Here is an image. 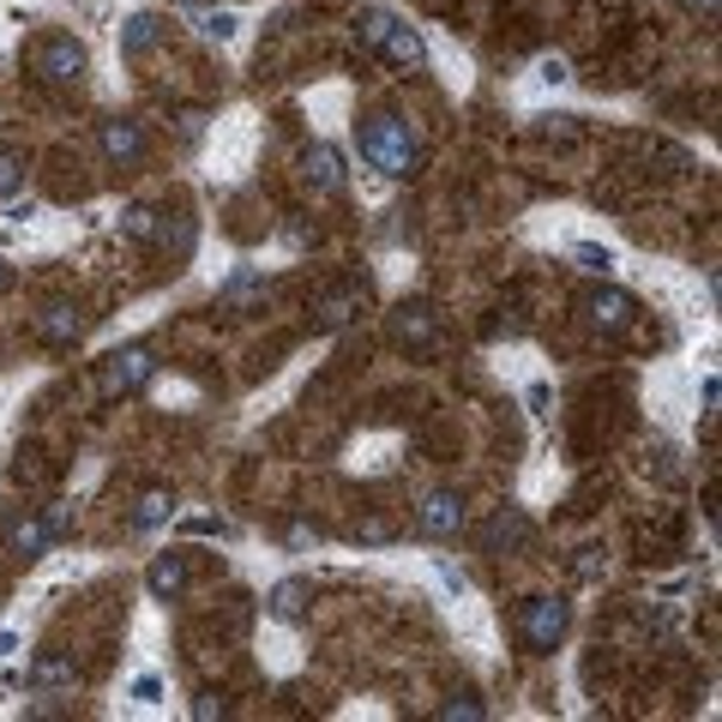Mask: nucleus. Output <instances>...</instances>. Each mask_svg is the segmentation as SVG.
Wrapping results in <instances>:
<instances>
[{
    "mask_svg": "<svg viewBox=\"0 0 722 722\" xmlns=\"http://www.w3.org/2000/svg\"><path fill=\"white\" fill-rule=\"evenodd\" d=\"M19 187H24V157L12 145H0V199H12Z\"/></svg>",
    "mask_w": 722,
    "mask_h": 722,
    "instance_id": "obj_22",
    "label": "nucleus"
},
{
    "mask_svg": "<svg viewBox=\"0 0 722 722\" xmlns=\"http://www.w3.org/2000/svg\"><path fill=\"white\" fill-rule=\"evenodd\" d=\"M355 542H392V524H385V518H368V524L355 530Z\"/></svg>",
    "mask_w": 722,
    "mask_h": 722,
    "instance_id": "obj_26",
    "label": "nucleus"
},
{
    "mask_svg": "<svg viewBox=\"0 0 722 722\" xmlns=\"http://www.w3.org/2000/svg\"><path fill=\"white\" fill-rule=\"evenodd\" d=\"M7 289H12V265L0 260V295H7Z\"/></svg>",
    "mask_w": 722,
    "mask_h": 722,
    "instance_id": "obj_30",
    "label": "nucleus"
},
{
    "mask_svg": "<svg viewBox=\"0 0 722 722\" xmlns=\"http://www.w3.org/2000/svg\"><path fill=\"white\" fill-rule=\"evenodd\" d=\"M373 55H385L392 67H404V73H422V67H428V48H422V36L409 31V24H397V19H385V31H380V43H373Z\"/></svg>",
    "mask_w": 722,
    "mask_h": 722,
    "instance_id": "obj_8",
    "label": "nucleus"
},
{
    "mask_svg": "<svg viewBox=\"0 0 722 722\" xmlns=\"http://www.w3.org/2000/svg\"><path fill=\"white\" fill-rule=\"evenodd\" d=\"M488 711L475 699H451V704H440V722H482Z\"/></svg>",
    "mask_w": 722,
    "mask_h": 722,
    "instance_id": "obj_24",
    "label": "nucleus"
},
{
    "mask_svg": "<svg viewBox=\"0 0 722 722\" xmlns=\"http://www.w3.org/2000/svg\"><path fill=\"white\" fill-rule=\"evenodd\" d=\"M157 692H163V687H157V680H151V675H139V680H133V699H145V704H151V699H157Z\"/></svg>",
    "mask_w": 722,
    "mask_h": 722,
    "instance_id": "obj_29",
    "label": "nucleus"
},
{
    "mask_svg": "<svg viewBox=\"0 0 722 722\" xmlns=\"http://www.w3.org/2000/svg\"><path fill=\"white\" fill-rule=\"evenodd\" d=\"M355 139H361V157H368L385 180H404L409 169H416V157H422L409 121H397V114H368V121L355 127Z\"/></svg>",
    "mask_w": 722,
    "mask_h": 722,
    "instance_id": "obj_1",
    "label": "nucleus"
},
{
    "mask_svg": "<svg viewBox=\"0 0 722 722\" xmlns=\"http://www.w3.org/2000/svg\"><path fill=\"white\" fill-rule=\"evenodd\" d=\"M584 314H590V326H597V331H626L632 314H638V302H632L626 289H590L584 295Z\"/></svg>",
    "mask_w": 722,
    "mask_h": 722,
    "instance_id": "obj_10",
    "label": "nucleus"
},
{
    "mask_svg": "<svg viewBox=\"0 0 722 722\" xmlns=\"http://www.w3.org/2000/svg\"><path fill=\"white\" fill-rule=\"evenodd\" d=\"M145 584H151V597L175 602L180 590H187V560H180V554H157V560H151V572H145Z\"/></svg>",
    "mask_w": 722,
    "mask_h": 722,
    "instance_id": "obj_13",
    "label": "nucleus"
},
{
    "mask_svg": "<svg viewBox=\"0 0 722 722\" xmlns=\"http://www.w3.org/2000/svg\"><path fill=\"white\" fill-rule=\"evenodd\" d=\"M392 338L404 343V350H428L434 338H440V319H434V307H397L392 314Z\"/></svg>",
    "mask_w": 722,
    "mask_h": 722,
    "instance_id": "obj_12",
    "label": "nucleus"
},
{
    "mask_svg": "<svg viewBox=\"0 0 722 722\" xmlns=\"http://www.w3.org/2000/svg\"><path fill=\"white\" fill-rule=\"evenodd\" d=\"M265 609L277 614V621H302V614H307V584H302V578H283V584L265 597Z\"/></svg>",
    "mask_w": 722,
    "mask_h": 722,
    "instance_id": "obj_19",
    "label": "nucleus"
},
{
    "mask_svg": "<svg viewBox=\"0 0 722 722\" xmlns=\"http://www.w3.org/2000/svg\"><path fill=\"white\" fill-rule=\"evenodd\" d=\"M283 536H289L295 548H314V542H319V530H314V524H289V530H283Z\"/></svg>",
    "mask_w": 722,
    "mask_h": 722,
    "instance_id": "obj_27",
    "label": "nucleus"
},
{
    "mask_svg": "<svg viewBox=\"0 0 722 722\" xmlns=\"http://www.w3.org/2000/svg\"><path fill=\"white\" fill-rule=\"evenodd\" d=\"M157 36H163V19H157V12H133V19H127V31H121V55L139 61L151 43H157Z\"/></svg>",
    "mask_w": 722,
    "mask_h": 722,
    "instance_id": "obj_16",
    "label": "nucleus"
},
{
    "mask_svg": "<svg viewBox=\"0 0 722 722\" xmlns=\"http://www.w3.org/2000/svg\"><path fill=\"white\" fill-rule=\"evenodd\" d=\"M151 373H157V355H151L145 343H133V350H121V355L102 361L97 392L102 397H133V392H145V385H151Z\"/></svg>",
    "mask_w": 722,
    "mask_h": 722,
    "instance_id": "obj_4",
    "label": "nucleus"
},
{
    "mask_svg": "<svg viewBox=\"0 0 722 722\" xmlns=\"http://www.w3.org/2000/svg\"><path fill=\"white\" fill-rule=\"evenodd\" d=\"M102 157L114 163V169H133V163H145V151H151V139H145V127L139 121H127V114H114V121H102Z\"/></svg>",
    "mask_w": 722,
    "mask_h": 722,
    "instance_id": "obj_6",
    "label": "nucleus"
},
{
    "mask_svg": "<svg viewBox=\"0 0 722 722\" xmlns=\"http://www.w3.org/2000/svg\"><path fill=\"white\" fill-rule=\"evenodd\" d=\"M24 67H31L43 85H79V79H85V67H90V55H85L79 36L48 31V36H36V43L24 48Z\"/></svg>",
    "mask_w": 722,
    "mask_h": 722,
    "instance_id": "obj_2",
    "label": "nucleus"
},
{
    "mask_svg": "<svg viewBox=\"0 0 722 722\" xmlns=\"http://www.w3.org/2000/svg\"><path fill=\"white\" fill-rule=\"evenodd\" d=\"M169 518H175V494L169 488H145L139 506H133V530H157V524H169Z\"/></svg>",
    "mask_w": 722,
    "mask_h": 722,
    "instance_id": "obj_15",
    "label": "nucleus"
},
{
    "mask_svg": "<svg viewBox=\"0 0 722 722\" xmlns=\"http://www.w3.org/2000/svg\"><path fill=\"white\" fill-rule=\"evenodd\" d=\"M302 180L319 193V199H338L343 193V157L331 145H307L302 151Z\"/></svg>",
    "mask_w": 722,
    "mask_h": 722,
    "instance_id": "obj_9",
    "label": "nucleus"
},
{
    "mask_svg": "<svg viewBox=\"0 0 722 722\" xmlns=\"http://www.w3.org/2000/svg\"><path fill=\"white\" fill-rule=\"evenodd\" d=\"M578 260H584V271H609L614 253H609V248H578Z\"/></svg>",
    "mask_w": 722,
    "mask_h": 722,
    "instance_id": "obj_25",
    "label": "nucleus"
},
{
    "mask_svg": "<svg viewBox=\"0 0 722 722\" xmlns=\"http://www.w3.org/2000/svg\"><path fill=\"white\" fill-rule=\"evenodd\" d=\"M361 307H368V283H338V289H326L314 302V326L319 331H338V326H350Z\"/></svg>",
    "mask_w": 722,
    "mask_h": 722,
    "instance_id": "obj_7",
    "label": "nucleus"
},
{
    "mask_svg": "<svg viewBox=\"0 0 722 722\" xmlns=\"http://www.w3.org/2000/svg\"><path fill=\"white\" fill-rule=\"evenodd\" d=\"M31 680H36V687H73V680H79V668H73L67 656H36V663H31Z\"/></svg>",
    "mask_w": 722,
    "mask_h": 722,
    "instance_id": "obj_20",
    "label": "nucleus"
},
{
    "mask_svg": "<svg viewBox=\"0 0 722 722\" xmlns=\"http://www.w3.org/2000/svg\"><path fill=\"white\" fill-rule=\"evenodd\" d=\"M524 542H530V518H524V512H500V518L488 524V548H506V554H518Z\"/></svg>",
    "mask_w": 722,
    "mask_h": 722,
    "instance_id": "obj_17",
    "label": "nucleus"
},
{
    "mask_svg": "<svg viewBox=\"0 0 722 722\" xmlns=\"http://www.w3.org/2000/svg\"><path fill=\"white\" fill-rule=\"evenodd\" d=\"M217 295H223V307H236V314H248L253 302H265V277H260L253 265H241V271H236V277H229Z\"/></svg>",
    "mask_w": 722,
    "mask_h": 722,
    "instance_id": "obj_14",
    "label": "nucleus"
},
{
    "mask_svg": "<svg viewBox=\"0 0 722 722\" xmlns=\"http://www.w3.org/2000/svg\"><path fill=\"white\" fill-rule=\"evenodd\" d=\"M566 602L560 597H524L518 602V638H524V650H554V644L566 638Z\"/></svg>",
    "mask_w": 722,
    "mask_h": 722,
    "instance_id": "obj_3",
    "label": "nucleus"
},
{
    "mask_svg": "<svg viewBox=\"0 0 722 722\" xmlns=\"http://www.w3.org/2000/svg\"><path fill=\"white\" fill-rule=\"evenodd\" d=\"M121 229H127V241L151 248V241H157V211H151V205H127V211H121Z\"/></svg>",
    "mask_w": 722,
    "mask_h": 722,
    "instance_id": "obj_21",
    "label": "nucleus"
},
{
    "mask_svg": "<svg viewBox=\"0 0 722 722\" xmlns=\"http://www.w3.org/2000/svg\"><path fill=\"white\" fill-rule=\"evenodd\" d=\"M36 338H43L48 350H67V343L85 338V314H79L73 302H48L43 319H36Z\"/></svg>",
    "mask_w": 722,
    "mask_h": 722,
    "instance_id": "obj_11",
    "label": "nucleus"
},
{
    "mask_svg": "<svg viewBox=\"0 0 722 722\" xmlns=\"http://www.w3.org/2000/svg\"><path fill=\"white\" fill-rule=\"evenodd\" d=\"M199 31L211 36V43H229V36H236V12H205Z\"/></svg>",
    "mask_w": 722,
    "mask_h": 722,
    "instance_id": "obj_23",
    "label": "nucleus"
},
{
    "mask_svg": "<svg viewBox=\"0 0 722 722\" xmlns=\"http://www.w3.org/2000/svg\"><path fill=\"white\" fill-rule=\"evenodd\" d=\"M48 542H61V536H55V524H48V518H19V524H12V548H19L24 560H36V554H43Z\"/></svg>",
    "mask_w": 722,
    "mask_h": 722,
    "instance_id": "obj_18",
    "label": "nucleus"
},
{
    "mask_svg": "<svg viewBox=\"0 0 722 722\" xmlns=\"http://www.w3.org/2000/svg\"><path fill=\"white\" fill-rule=\"evenodd\" d=\"M187 530H199V536H229V524H223V518H187Z\"/></svg>",
    "mask_w": 722,
    "mask_h": 722,
    "instance_id": "obj_28",
    "label": "nucleus"
},
{
    "mask_svg": "<svg viewBox=\"0 0 722 722\" xmlns=\"http://www.w3.org/2000/svg\"><path fill=\"white\" fill-rule=\"evenodd\" d=\"M463 518H470V512H463V494H451V488H434V494L416 506V530H422V536H434V542L458 536V530H463Z\"/></svg>",
    "mask_w": 722,
    "mask_h": 722,
    "instance_id": "obj_5",
    "label": "nucleus"
}]
</instances>
